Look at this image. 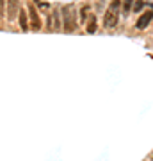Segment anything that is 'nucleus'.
I'll return each mask as SVG.
<instances>
[{"label": "nucleus", "instance_id": "obj_1", "mask_svg": "<svg viewBox=\"0 0 153 161\" xmlns=\"http://www.w3.org/2000/svg\"><path fill=\"white\" fill-rule=\"evenodd\" d=\"M77 11L75 6H66L63 7V27L66 32H73L77 29Z\"/></svg>", "mask_w": 153, "mask_h": 161}, {"label": "nucleus", "instance_id": "obj_2", "mask_svg": "<svg viewBox=\"0 0 153 161\" xmlns=\"http://www.w3.org/2000/svg\"><path fill=\"white\" fill-rule=\"evenodd\" d=\"M119 6H121V0H114L110 7H109V11L105 13V18H103V23H105V27L107 29H112L116 27L119 22Z\"/></svg>", "mask_w": 153, "mask_h": 161}, {"label": "nucleus", "instance_id": "obj_3", "mask_svg": "<svg viewBox=\"0 0 153 161\" xmlns=\"http://www.w3.org/2000/svg\"><path fill=\"white\" fill-rule=\"evenodd\" d=\"M18 13H20V2L18 0H7L6 2V14H7V20L13 22V20H16Z\"/></svg>", "mask_w": 153, "mask_h": 161}, {"label": "nucleus", "instance_id": "obj_4", "mask_svg": "<svg viewBox=\"0 0 153 161\" xmlns=\"http://www.w3.org/2000/svg\"><path fill=\"white\" fill-rule=\"evenodd\" d=\"M28 20H30V29L32 31H39L41 29V18L36 11L34 4H28Z\"/></svg>", "mask_w": 153, "mask_h": 161}, {"label": "nucleus", "instance_id": "obj_5", "mask_svg": "<svg viewBox=\"0 0 153 161\" xmlns=\"http://www.w3.org/2000/svg\"><path fill=\"white\" fill-rule=\"evenodd\" d=\"M153 20V9L151 11H146V13H142L141 16H139V20H137V29L142 31V29H146L148 25H150V22Z\"/></svg>", "mask_w": 153, "mask_h": 161}, {"label": "nucleus", "instance_id": "obj_6", "mask_svg": "<svg viewBox=\"0 0 153 161\" xmlns=\"http://www.w3.org/2000/svg\"><path fill=\"white\" fill-rule=\"evenodd\" d=\"M50 20H52L50 29H54V31H61V16H59V11H57V9H55L54 13H52Z\"/></svg>", "mask_w": 153, "mask_h": 161}, {"label": "nucleus", "instance_id": "obj_7", "mask_svg": "<svg viewBox=\"0 0 153 161\" xmlns=\"http://www.w3.org/2000/svg\"><path fill=\"white\" fill-rule=\"evenodd\" d=\"M18 16H20V27H22V31H23V32L28 31V13L20 11V13H18Z\"/></svg>", "mask_w": 153, "mask_h": 161}, {"label": "nucleus", "instance_id": "obj_8", "mask_svg": "<svg viewBox=\"0 0 153 161\" xmlns=\"http://www.w3.org/2000/svg\"><path fill=\"white\" fill-rule=\"evenodd\" d=\"M85 29H87L89 34H93V32L96 31V16H94V14H91L89 16V22H87V27H85Z\"/></svg>", "mask_w": 153, "mask_h": 161}, {"label": "nucleus", "instance_id": "obj_9", "mask_svg": "<svg viewBox=\"0 0 153 161\" xmlns=\"http://www.w3.org/2000/svg\"><path fill=\"white\" fill-rule=\"evenodd\" d=\"M142 7H144V2H142V0H137L135 4H134V11L139 13V11L142 9Z\"/></svg>", "mask_w": 153, "mask_h": 161}, {"label": "nucleus", "instance_id": "obj_10", "mask_svg": "<svg viewBox=\"0 0 153 161\" xmlns=\"http://www.w3.org/2000/svg\"><path fill=\"white\" fill-rule=\"evenodd\" d=\"M130 6H132V0H126V2H125V11L126 13L130 11Z\"/></svg>", "mask_w": 153, "mask_h": 161}, {"label": "nucleus", "instance_id": "obj_11", "mask_svg": "<svg viewBox=\"0 0 153 161\" xmlns=\"http://www.w3.org/2000/svg\"><path fill=\"white\" fill-rule=\"evenodd\" d=\"M0 16H4V0H0Z\"/></svg>", "mask_w": 153, "mask_h": 161}, {"label": "nucleus", "instance_id": "obj_12", "mask_svg": "<svg viewBox=\"0 0 153 161\" xmlns=\"http://www.w3.org/2000/svg\"><path fill=\"white\" fill-rule=\"evenodd\" d=\"M151 159H153V154H151Z\"/></svg>", "mask_w": 153, "mask_h": 161}]
</instances>
